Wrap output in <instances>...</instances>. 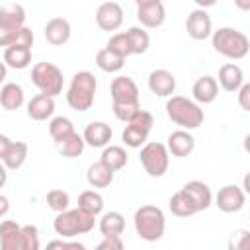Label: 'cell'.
<instances>
[{
  "mask_svg": "<svg viewBox=\"0 0 250 250\" xmlns=\"http://www.w3.org/2000/svg\"><path fill=\"white\" fill-rule=\"evenodd\" d=\"M166 115L172 123H176L180 129L191 131L203 125L205 113L199 107L197 102L184 98V96H170L166 102Z\"/></svg>",
  "mask_w": 250,
  "mask_h": 250,
  "instance_id": "6da1fadb",
  "label": "cell"
},
{
  "mask_svg": "<svg viewBox=\"0 0 250 250\" xmlns=\"http://www.w3.org/2000/svg\"><path fill=\"white\" fill-rule=\"evenodd\" d=\"M96 225V215L76 207V209H64L57 213L53 221V229L61 238H74L78 234H88Z\"/></svg>",
  "mask_w": 250,
  "mask_h": 250,
  "instance_id": "7a4b0ae2",
  "label": "cell"
},
{
  "mask_svg": "<svg viewBox=\"0 0 250 250\" xmlns=\"http://www.w3.org/2000/svg\"><path fill=\"white\" fill-rule=\"evenodd\" d=\"M133 225H135V232L139 234V238H143L146 242H156L164 236L166 217H164L162 209L156 205H141L135 211Z\"/></svg>",
  "mask_w": 250,
  "mask_h": 250,
  "instance_id": "3957f363",
  "label": "cell"
},
{
  "mask_svg": "<svg viewBox=\"0 0 250 250\" xmlns=\"http://www.w3.org/2000/svg\"><path fill=\"white\" fill-rule=\"evenodd\" d=\"M211 43L219 55L232 59V61L244 59L250 49L248 37L234 27H219L217 31L211 33Z\"/></svg>",
  "mask_w": 250,
  "mask_h": 250,
  "instance_id": "277c9868",
  "label": "cell"
},
{
  "mask_svg": "<svg viewBox=\"0 0 250 250\" xmlns=\"http://www.w3.org/2000/svg\"><path fill=\"white\" fill-rule=\"evenodd\" d=\"M96 76L90 70H80L72 76L70 86L66 90V104L74 111H88L94 104L96 94Z\"/></svg>",
  "mask_w": 250,
  "mask_h": 250,
  "instance_id": "5b68a950",
  "label": "cell"
},
{
  "mask_svg": "<svg viewBox=\"0 0 250 250\" xmlns=\"http://www.w3.org/2000/svg\"><path fill=\"white\" fill-rule=\"evenodd\" d=\"M31 82L41 94H47V96L55 98V96H59L62 92L64 78H62V70L57 64H53V62H37L31 68Z\"/></svg>",
  "mask_w": 250,
  "mask_h": 250,
  "instance_id": "8992f818",
  "label": "cell"
},
{
  "mask_svg": "<svg viewBox=\"0 0 250 250\" xmlns=\"http://www.w3.org/2000/svg\"><path fill=\"white\" fill-rule=\"evenodd\" d=\"M139 160L145 168V172L150 178H160L168 172V164H170V152L166 148V145L162 143H145L139 154Z\"/></svg>",
  "mask_w": 250,
  "mask_h": 250,
  "instance_id": "52a82bcc",
  "label": "cell"
},
{
  "mask_svg": "<svg viewBox=\"0 0 250 250\" xmlns=\"http://www.w3.org/2000/svg\"><path fill=\"white\" fill-rule=\"evenodd\" d=\"M244 203H246V191L234 184L223 186L215 195V205L223 213H236L244 207Z\"/></svg>",
  "mask_w": 250,
  "mask_h": 250,
  "instance_id": "ba28073f",
  "label": "cell"
},
{
  "mask_svg": "<svg viewBox=\"0 0 250 250\" xmlns=\"http://www.w3.org/2000/svg\"><path fill=\"white\" fill-rule=\"evenodd\" d=\"M186 31L195 41H203V39L211 37V33H213V21H211L209 14L203 8H197V10L189 12V16L186 18Z\"/></svg>",
  "mask_w": 250,
  "mask_h": 250,
  "instance_id": "9c48e42d",
  "label": "cell"
},
{
  "mask_svg": "<svg viewBox=\"0 0 250 250\" xmlns=\"http://www.w3.org/2000/svg\"><path fill=\"white\" fill-rule=\"evenodd\" d=\"M96 23L102 31H117L123 23V8L117 2H104L96 10Z\"/></svg>",
  "mask_w": 250,
  "mask_h": 250,
  "instance_id": "30bf717a",
  "label": "cell"
},
{
  "mask_svg": "<svg viewBox=\"0 0 250 250\" xmlns=\"http://www.w3.org/2000/svg\"><path fill=\"white\" fill-rule=\"evenodd\" d=\"M109 94L113 104H139V88L133 78L117 76L111 80Z\"/></svg>",
  "mask_w": 250,
  "mask_h": 250,
  "instance_id": "8fae6325",
  "label": "cell"
},
{
  "mask_svg": "<svg viewBox=\"0 0 250 250\" xmlns=\"http://www.w3.org/2000/svg\"><path fill=\"white\" fill-rule=\"evenodd\" d=\"M148 90L160 98H170L176 90V76L166 68H156L148 74Z\"/></svg>",
  "mask_w": 250,
  "mask_h": 250,
  "instance_id": "7c38bea8",
  "label": "cell"
},
{
  "mask_svg": "<svg viewBox=\"0 0 250 250\" xmlns=\"http://www.w3.org/2000/svg\"><path fill=\"white\" fill-rule=\"evenodd\" d=\"M166 148L172 156L176 158H184V156H189L195 148V139L189 131L186 129H178L174 133L168 135V143H166Z\"/></svg>",
  "mask_w": 250,
  "mask_h": 250,
  "instance_id": "4fadbf2b",
  "label": "cell"
},
{
  "mask_svg": "<svg viewBox=\"0 0 250 250\" xmlns=\"http://www.w3.org/2000/svg\"><path fill=\"white\" fill-rule=\"evenodd\" d=\"M111 135H113V131H111V127L107 123H104V121H92V123L86 125L82 139H84L86 145H90L94 148H104L105 145H109Z\"/></svg>",
  "mask_w": 250,
  "mask_h": 250,
  "instance_id": "5bb4252c",
  "label": "cell"
},
{
  "mask_svg": "<svg viewBox=\"0 0 250 250\" xmlns=\"http://www.w3.org/2000/svg\"><path fill=\"white\" fill-rule=\"evenodd\" d=\"M43 33H45V39H47L51 45L61 47V45H64V43L70 39L72 27H70L68 20H64V18H53V20H49V21L45 23Z\"/></svg>",
  "mask_w": 250,
  "mask_h": 250,
  "instance_id": "9a60e30c",
  "label": "cell"
},
{
  "mask_svg": "<svg viewBox=\"0 0 250 250\" xmlns=\"http://www.w3.org/2000/svg\"><path fill=\"white\" fill-rule=\"evenodd\" d=\"M191 96L197 104H211L217 100L219 96V84H217V78L213 76H201L193 82L191 86Z\"/></svg>",
  "mask_w": 250,
  "mask_h": 250,
  "instance_id": "2e32d148",
  "label": "cell"
},
{
  "mask_svg": "<svg viewBox=\"0 0 250 250\" xmlns=\"http://www.w3.org/2000/svg\"><path fill=\"white\" fill-rule=\"evenodd\" d=\"M182 189L189 195V199L193 201V205H195L197 213H199V211L209 209V205L213 203V193H211V189H209V186H207L205 182L191 180V182H188Z\"/></svg>",
  "mask_w": 250,
  "mask_h": 250,
  "instance_id": "e0dca14e",
  "label": "cell"
},
{
  "mask_svg": "<svg viewBox=\"0 0 250 250\" xmlns=\"http://www.w3.org/2000/svg\"><path fill=\"white\" fill-rule=\"evenodd\" d=\"M55 113V98L47 94H37L27 102V115L33 121H45Z\"/></svg>",
  "mask_w": 250,
  "mask_h": 250,
  "instance_id": "ac0fdd59",
  "label": "cell"
},
{
  "mask_svg": "<svg viewBox=\"0 0 250 250\" xmlns=\"http://www.w3.org/2000/svg\"><path fill=\"white\" fill-rule=\"evenodd\" d=\"M31 62V47H25V45H8L6 51H4V64L10 66V68H16V70H23L27 68Z\"/></svg>",
  "mask_w": 250,
  "mask_h": 250,
  "instance_id": "d6986e66",
  "label": "cell"
},
{
  "mask_svg": "<svg viewBox=\"0 0 250 250\" xmlns=\"http://www.w3.org/2000/svg\"><path fill=\"white\" fill-rule=\"evenodd\" d=\"M0 248L2 250H21V227L16 221L0 223Z\"/></svg>",
  "mask_w": 250,
  "mask_h": 250,
  "instance_id": "ffe728a7",
  "label": "cell"
},
{
  "mask_svg": "<svg viewBox=\"0 0 250 250\" xmlns=\"http://www.w3.org/2000/svg\"><path fill=\"white\" fill-rule=\"evenodd\" d=\"M137 20L141 21L143 27L154 29V27H160L164 23L166 10H164L162 2H156V4H150V6H141V8H137Z\"/></svg>",
  "mask_w": 250,
  "mask_h": 250,
  "instance_id": "44dd1931",
  "label": "cell"
},
{
  "mask_svg": "<svg viewBox=\"0 0 250 250\" xmlns=\"http://www.w3.org/2000/svg\"><path fill=\"white\" fill-rule=\"evenodd\" d=\"M242 82H244V72H242V68L238 64L227 62V64H223L219 68V82L217 84H221L223 90L236 92L242 86Z\"/></svg>",
  "mask_w": 250,
  "mask_h": 250,
  "instance_id": "7402d4cb",
  "label": "cell"
},
{
  "mask_svg": "<svg viewBox=\"0 0 250 250\" xmlns=\"http://www.w3.org/2000/svg\"><path fill=\"white\" fill-rule=\"evenodd\" d=\"M23 100H25V96H23V88L20 84L8 82V84L2 86V90H0V105L4 109L16 111V109H20L23 105Z\"/></svg>",
  "mask_w": 250,
  "mask_h": 250,
  "instance_id": "603a6c76",
  "label": "cell"
},
{
  "mask_svg": "<svg viewBox=\"0 0 250 250\" xmlns=\"http://www.w3.org/2000/svg\"><path fill=\"white\" fill-rule=\"evenodd\" d=\"M100 162H104L109 170L117 172L121 168H125V164L129 162V154L123 146H117V145H105L102 154H100Z\"/></svg>",
  "mask_w": 250,
  "mask_h": 250,
  "instance_id": "cb8c5ba5",
  "label": "cell"
},
{
  "mask_svg": "<svg viewBox=\"0 0 250 250\" xmlns=\"http://www.w3.org/2000/svg\"><path fill=\"white\" fill-rule=\"evenodd\" d=\"M27 150H29L27 143H23V141H12L10 148L6 150L4 158H2L4 166L8 170H20L25 164V160H27Z\"/></svg>",
  "mask_w": 250,
  "mask_h": 250,
  "instance_id": "d4e9b609",
  "label": "cell"
},
{
  "mask_svg": "<svg viewBox=\"0 0 250 250\" xmlns=\"http://www.w3.org/2000/svg\"><path fill=\"white\" fill-rule=\"evenodd\" d=\"M98 227L104 236H121L125 230V217L119 211H107L102 215Z\"/></svg>",
  "mask_w": 250,
  "mask_h": 250,
  "instance_id": "484cf974",
  "label": "cell"
},
{
  "mask_svg": "<svg viewBox=\"0 0 250 250\" xmlns=\"http://www.w3.org/2000/svg\"><path fill=\"white\" fill-rule=\"evenodd\" d=\"M96 64H98V68H100L102 72L111 74V72H119V70L123 68L125 59H123L121 55L113 53L111 49L104 47V49H100L98 55H96Z\"/></svg>",
  "mask_w": 250,
  "mask_h": 250,
  "instance_id": "4316f807",
  "label": "cell"
},
{
  "mask_svg": "<svg viewBox=\"0 0 250 250\" xmlns=\"http://www.w3.org/2000/svg\"><path fill=\"white\" fill-rule=\"evenodd\" d=\"M113 170H109L104 162H94L88 172H86V180L92 188H107L113 182Z\"/></svg>",
  "mask_w": 250,
  "mask_h": 250,
  "instance_id": "83f0119b",
  "label": "cell"
},
{
  "mask_svg": "<svg viewBox=\"0 0 250 250\" xmlns=\"http://www.w3.org/2000/svg\"><path fill=\"white\" fill-rule=\"evenodd\" d=\"M168 207H170L172 215H176V217H191V215H195V213H197V209H195L193 201L189 199V195H188L184 189L176 191V193L170 197Z\"/></svg>",
  "mask_w": 250,
  "mask_h": 250,
  "instance_id": "f1b7e54d",
  "label": "cell"
},
{
  "mask_svg": "<svg viewBox=\"0 0 250 250\" xmlns=\"http://www.w3.org/2000/svg\"><path fill=\"white\" fill-rule=\"evenodd\" d=\"M127 35V41H129V49H131V55H143L148 51L150 47V37L148 33L145 31V27H129L125 31Z\"/></svg>",
  "mask_w": 250,
  "mask_h": 250,
  "instance_id": "f546056e",
  "label": "cell"
},
{
  "mask_svg": "<svg viewBox=\"0 0 250 250\" xmlns=\"http://www.w3.org/2000/svg\"><path fill=\"white\" fill-rule=\"evenodd\" d=\"M0 23L10 25V27H23L25 25V10L21 4H8L0 8Z\"/></svg>",
  "mask_w": 250,
  "mask_h": 250,
  "instance_id": "4dcf8cb0",
  "label": "cell"
},
{
  "mask_svg": "<svg viewBox=\"0 0 250 250\" xmlns=\"http://www.w3.org/2000/svg\"><path fill=\"white\" fill-rule=\"evenodd\" d=\"M57 145H59L61 154L66 156V158H76V156H80V154L84 152V146H86L82 135H78L76 131H72L70 135H66V137H64L61 143H57Z\"/></svg>",
  "mask_w": 250,
  "mask_h": 250,
  "instance_id": "1f68e13d",
  "label": "cell"
},
{
  "mask_svg": "<svg viewBox=\"0 0 250 250\" xmlns=\"http://www.w3.org/2000/svg\"><path fill=\"white\" fill-rule=\"evenodd\" d=\"M78 207L98 217L104 211V197H102V193H98L94 189H86L78 195Z\"/></svg>",
  "mask_w": 250,
  "mask_h": 250,
  "instance_id": "d6a6232c",
  "label": "cell"
},
{
  "mask_svg": "<svg viewBox=\"0 0 250 250\" xmlns=\"http://www.w3.org/2000/svg\"><path fill=\"white\" fill-rule=\"evenodd\" d=\"M74 131V125H72V121L68 119V117H62V115H59V117H53L51 119V123H49V135H51V139L55 141V143H61L66 135H70Z\"/></svg>",
  "mask_w": 250,
  "mask_h": 250,
  "instance_id": "836d02e7",
  "label": "cell"
},
{
  "mask_svg": "<svg viewBox=\"0 0 250 250\" xmlns=\"http://www.w3.org/2000/svg\"><path fill=\"white\" fill-rule=\"evenodd\" d=\"M121 139H123V143H125L129 148H141V146L146 143L148 133H145V131H141V129H137V127H133V125H127V127L123 129V133H121Z\"/></svg>",
  "mask_w": 250,
  "mask_h": 250,
  "instance_id": "e575fe53",
  "label": "cell"
},
{
  "mask_svg": "<svg viewBox=\"0 0 250 250\" xmlns=\"http://www.w3.org/2000/svg\"><path fill=\"white\" fill-rule=\"evenodd\" d=\"M47 205L49 209H53L55 213H61L64 209H68L70 205V195L64 189H51L47 193Z\"/></svg>",
  "mask_w": 250,
  "mask_h": 250,
  "instance_id": "d590c367",
  "label": "cell"
},
{
  "mask_svg": "<svg viewBox=\"0 0 250 250\" xmlns=\"http://www.w3.org/2000/svg\"><path fill=\"white\" fill-rule=\"evenodd\" d=\"M127 125H133V127H137V129H141V131H145V133H150V129H152V125H154V117H152V113L150 111H145V109H137L135 111V115L127 121Z\"/></svg>",
  "mask_w": 250,
  "mask_h": 250,
  "instance_id": "8d00e7d4",
  "label": "cell"
},
{
  "mask_svg": "<svg viewBox=\"0 0 250 250\" xmlns=\"http://www.w3.org/2000/svg\"><path fill=\"white\" fill-rule=\"evenodd\" d=\"M39 248V230L35 225L21 227V250H37Z\"/></svg>",
  "mask_w": 250,
  "mask_h": 250,
  "instance_id": "74e56055",
  "label": "cell"
},
{
  "mask_svg": "<svg viewBox=\"0 0 250 250\" xmlns=\"http://www.w3.org/2000/svg\"><path fill=\"white\" fill-rule=\"evenodd\" d=\"M107 49H111L113 53L121 55L123 59H127L131 55V49H129V41H127V35L125 33H113L105 45Z\"/></svg>",
  "mask_w": 250,
  "mask_h": 250,
  "instance_id": "f35d334b",
  "label": "cell"
},
{
  "mask_svg": "<svg viewBox=\"0 0 250 250\" xmlns=\"http://www.w3.org/2000/svg\"><path fill=\"white\" fill-rule=\"evenodd\" d=\"M111 109H113V115L119 121H125L127 123L135 115V111L139 109V104H113Z\"/></svg>",
  "mask_w": 250,
  "mask_h": 250,
  "instance_id": "ab89813d",
  "label": "cell"
},
{
  "mask_svg": "<svg viewBox=\"0 0 250 250\" xmlns=\"http://www.w3.org/2000/svg\"><path fill=\"white\" fill-rule=\"evenodd\" d=\"M20 31H21V27H10V25L0 23V47H8V45L16 43Z\"/></svg>",
  "mask_w": 250,
  "mask_h": 250,
  "instance_id": "60d3db41",
  "label": "cell"
},
{
  "mask_svg": "<svg viewBox=\"0 0 250 250\" xmlns=\"http://www.w3.org/2000/svg\"><path fill=\"white\" fill-rule=\"evenodd\" d=\"M98 250H123L121 236H104V240L98 244Z\"/></svg>",
  "mask_w": 250,
  "mask_h": 250,
  "instance_id": "b9f144b4",
  "label": "cell"
},
{
  "mask_svg": "<svg viewBox=\"0 0 250 250\" xmlns=\"http://www.w3.org/2000/svg\"><path fill=\"white\" fill-rule=\"evenodd\" d=\"M236 92H238V105L244 111H250V84L242 82V86Z\"/></svg>",
  "mask_w": 250,
  "mask_h": 250,
  "instance_id": "7bdbcfd3",
  "label": "cell"
},
{
  "mask_svg": "<svg viewBox=\"0 0 250 250\" xmlns=\"http://www.w3.org/2000/svg\"><path fill=\"white\" fill-rule=\"evenodd\" d=\"M232 240H230V248H236V250H244L248 248V230H236L232 232Z\"/></svg>",
  "mask_w": 250,
  "mask_h": 250,
  "instance_id": "ee69618b",
  "label": "cell"
},
{
  "mask_svg": "<svg viewBox=\"0 0 250 250\" xmlns=\"http://www.w3.org/2000/svg\"><path fill=\"white\" fill-rule=\"evenodd\" d=\"M16 43L18 45H25V47H33V31L27 25H23L21 31H20V35H18V39H16Z\"/></svg>",
  "mask_w": 250,
  "mask_h": 250,
  "instance_id": "f6af8a7d",
  "label": "cell"
},
{
  "mask_svg": "<svg viewBox=\"0 0 250 250\" xmlns=\"http://www.w3.org/2000/svg\"><path fill=\"white\" fill-rule=\"evenodd\" d=\"M47 248H76V250H84L86 246L80 242H64V240H51L47 244Z\"/></svg>",
  "mask_w": 250,
  "mask_h": 250,
  "instance_id": "bcb514c9",
  "label": "cell"
},
{
  "mask_svg": "<svg viewBox=\"0 0 250 250\" xmlns=\"http://www.w3.org/2000/svg\"><path fill=\"white\" fill-rule=\"evenodd\" d=\"M10 145H12V141L6 137V135H2L0 133V160L4 158V154H6V150L10 148Z\"/></svg>",
  "mask_w": 250,
  "mask_h": 250,
  "instance_id": "7dc6e473",
  "label": "cell"
},
{
  "mask_svg": "<svg viewBox=\"0 0 250 250\" xmlns=\"http://www.w3.org/2000/svg\"><path fill=\"white\" fill-rule=\"evenodd\" d=\"M8 211H10V199L0 193V217H4Z\"/></svg>",
  "mask_w": 250,
  "mask_h": 250,
  "instance_id": "c3c4849f",
  "label": "cell"
},
{
  "mask_svg": "<svg viewBox=\"0 0 250 250\" xmlns=\"http://www.w3.org/2000/svg\"><path fill=\"white\" fill-rule=\"evenodd\" d=\"M6 182H8V168H6L4 162L0 160V189L6 186Z\"/></svg>",
  "mask_w": 250,
  "mask_h": 250,
  "instance_id": "681fc988",
  "label": "cell"
},
{
  "mask_svg": "<svg viewBox=\"0 0 250 250\" xmlns=\"http://www.w3.org/2000/svg\"><path fill=\"white\" fill-rule=\"evenodd\" d=\"M193 2L197 4V8H203V10H205V8H211V6H215L219 0H193Z\"/></svg>",
  "mask_w": 250,
  "mask_h": 250,
  "instance_id": "f907efd6",
  "label": "cell"
},
{
  "mask_svg": "<svg viewBox=\"0 0 250 250\" xmlns=\"http://www.w3.org/2000/svg\"><path fill=\"white\" fill-rule=\"evenodd\" d=\"M234 6L242 12H248L250 10V0H234Z\"/></svg>",
  "mask_w": 250,
  "mask_h": 250,
  "instance_id": "816d5d0a",
  "label": "cell"
},
{
  "mask_svg": "<svg viewBox=\"0 0 250 250\" xmlns=\"http://www.w3.org/2000/svg\"><path fill=\"white\" fill-rule=\"evenodd\" d=\"M6 74H8V66L4 64V61H0V84L6 80Z\"/></svg>",
  "mask_w": 250,
  "mask_h": 250,
  "instance_id": "f5cc1de1",
  "label": "cell"
},
{
  "mask_svg": "<svg viewBox=\"0 0 250 250\" xmlns=\"http://www.w3.org/2000/svg\"><path fill=\"white\" fill-rule=\"evenodd\" d=\"M156 2H160V0H135L137 8H141V6H150V4H156Z\"/></svg>",
  "mask_w": 250,
  "mask_h": 250,
  "instance_id": "db71d44e",
  "label": "cell"
}]
</instances>
